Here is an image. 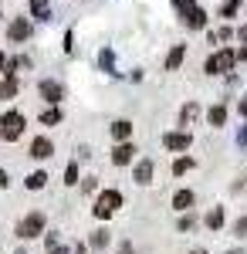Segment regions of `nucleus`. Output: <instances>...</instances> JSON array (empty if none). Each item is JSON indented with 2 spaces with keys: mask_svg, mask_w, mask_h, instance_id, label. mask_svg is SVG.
<instances>
[{
  "mask_svg": "<svg viewBox=\"0 0 247 254\" xmlns=\"http://www.w3.org/2000/svg\"><path fill=\"white\" fill-rule=\"evenodd\" d=\"M207 122L213 126V129H220V126L227 122V109H224L220 102H217V105H210V112H207Z\"/></svg>",
  "mask_w": 247,
  "mask_h": 254,
  "instance_id": "6ab92c4d",
  "label": "nucleus"
},
{
  "mask_svg": "<svg viewBox=\"0 0 247 254\" xmlns=\"http://www.w3.org/2000/svg\"><path fill=\"white\" fill-rule=\"evenodd\" d=\"M81 190H85V193H98V180L95 176H85V180H81Z\"/></svg>",
  "mask_w": 247,
  "mask_h": 254,
  "instance_id": "cd10ccee",
  "label": "nucleus"
},
{
  "mask_svg": "<svg viewBox=\"0 0 247 254\" xmlns=\"http://www.w3.org/2000/svg\"><path fill=\"white\" fill-rule=\"evenodd\" d=\"M237 61H247V44L241 48V51H237Z\"/></svg>",
  "mask_w": 247,
  "mask_h": 254,
  "instance_id": "58836bf2",
  "label": "nucleus"
},
{
  "mask_svg": "<svg viewBox=\"0 0 247 254\" xmlns=\"http://www.w3.org/2000/svg\"><path fill=\"white\" fill-rule=\"evenodd\" d=\"M48 180H51L48 170H34L31 176H24V187H27V190H44V187H48Z\"/></svg>",
  "mask_w": 247,
  "mask_h": 254,
  "instance_id": "dca6fc26",
  "label": "nucleus"
},
{
  "mask_svg": "<svg viewBox=\"0 0 247 254\" xmlns=\"http://www.w3.org/2000/svg\"><path fill=\"white\" fill-rule=\"evenodd\" d=\"M237 146H247V126H241V132H237Z\"/></svg>",
  "mask_w": 247,
  "mask_h": 254,
  "instance_id": "72a5a7b5",
  "label": "nucleus"
},
{
  "mask_svg": "<svg viewBox=\"0 0 247 254\" xmlns=\"http://www.w3.org/2000/svg\"><path fill=\"white\" fill-rule=\"evenodd\" d=\"M75 153H78V159H88V156H92V149H88V146H78Z\"/></svg>",
  "mask_w": 247,
  "mask_h": 254,
  "instance_id": "f704fd0d",
  "label": "nucleus"
},
{
  "mask_svg": "<svg viewBox=\"0 0 247 254\" xmlns=\"http://www.w3.org/2000/svg\"><path fill=\"white\" fill-rule=\"evenodd\" d=\"M176 227H180V231H183V234H186V231H193V227H196V217H193L190 210H186V214L180 217V224H176Z\"/></svg>",
  "mask_w": 247,
  "mask_h": 254,
  "instance_id": "a878e982",
  "label": "nucleus"
},
{
  "mask_svg": "<svg viewBox=\"0 0 247 254\" xmlns=\"http://www.w3.org/2000/svg\"><path fill=\"white\" fill-rule=\"evenodd\" d=\"M38 92H41V98H44L48 105H58V102L64 98V88H61L58 81H51V78H44V81H41V85H38Z\"/></svg>",
  "mask_w": 247,
  "mask_h": 254,
  "instance_id": "1a4fd4ad",
  "label": "nucleus"
},
{
  "mask_svg": "<svg viewBox=\"0 0 247 254\" xmlns=\"http://www.w3.org/2000/svg\"><path fill=\"white\" fill-rule=\"evenodd\" d=\"M227 254H244V251H227Z\"/></svg>",
  "mask_w": 247,
  "mask_h": 254,
  "instance_id": "79ce46f5",
  "label": "nucleus"
},
{
  "mask_svg": "<svg viewBox=\"0 0 247 254\" xmlns=\"http://www.w3.org/2000/svg\"><path fill=\"white\" fill-rule=\"evenodd\" d=\"M119 207H122V193H119L115 187H105V190H98V193H95V207H92V214H95V220H109Z\"/></svg>",
  "mask_w": 247,
  "mask_h": 254,
  "instance_id": "f03ea898",
  "label": "nucleus"
},
{
  "mask_svg": "<svg viewBox=\"0 0 247 254\" xmlns=\"http://www.w3.org/2000/svg\"><path fill=\"white\" fill-rule=\"evenodd\" d=\"M61 122V109L58 105H48L44 112H41V126H58Z\"/></svg>",
  "mask_w": 247,
  "mask_h": 254,
  "instance_id": "b1692460",
  "label": "nucleus"
},
{
  "mask_svg": "<svg viewBox=\"0 0 247 254\" xmlns=\"http://www.w3.org/2000/svg\"><path fill=\"white\" fill-rule=\"evenodd\" d=\"M234 234H237V237H247V214L241 217L237 224H234Z\"/></svg>",
  "mask_w": 247,
  "mask_h": 254,
  "instance_id": "c85d7f7f",
  "label": "nucleus"
},
{
  "mask_svg": "<svg viewBox=\"0 0 247 254\" xmlns=\"http://www.w3.org/2000/svg\"><path fill=\"white\" fill-rule=\"evenodd\" d=\"M31 17L51 20V0H31Z\"/></svg>",
  "mask_w": 247,
  "mask_h": 254,
  "instance_id": "aec40b11",
  "label": "nucleus"
},
{
  "mask_svg": "<svg viewBox=\"0 0 247 254\" xmlns=\"http://www.w3.org/2000/svg\"><path fill=\"white\" fill-rule=\"evenodd\" d=\"M7 38H10V41H27V38H31V24H27L24 17H14V20H10V27H7Z\"/></svg>",
  "mask_w": 247,
  "mask_h": 254,
  "instance_id": "ddd939ff",
  "label": "nucleus"
},
{
  "mask_svg": "<svg viewBox=\"0 0 247 254\" xmlns=\"http://www.w3.org/2000/svg\"><path fill=\"white\" fill-rule=\"evenodd\" d=\"M7 183H10V176H7V170H0V190H7Z\"/></svg>",
  "mask_w": 247,
  "mask_h": 254,
  "instance_id": "e433bc0d",
  "label": "nucleus"
},
{
  "mask_svg": "<svg viewBox=\"0 0 247 254\" xmlns=\"http://www.w3.org/2000/svg\"><path fill=\"white\" fill-rule=\"evenodd\" d=\"M119 254H135V248H132V244H129V241H125V244L119 248Z\"/></svg>",
  "mask_w": 247,
  "mask_h": 254,
  "instance_id": "4c0bfd02",
  "label": "nucleus"
},
{
  "mask_svg": "<svg viewBox=\"0 0 247 254\" xmlns=\"http://www.w3.org/2000/svg\"><path fill=\"white\" fill-rule=\"evenodd\" d=\"M64 51H68V55H75V34H71V31L64 34Z\"/></svg>",
  "mask_w": 247,
  "mask_h": 254,
  "instance_id": "7c9ffc66",
  "label": "nucleus"
},
{
  "mask_svg": "<svg viewBox=\"0 0 247 254\" xmlns=\"http://www.w3.org/2000/svg\"><path fill=\"white\" fill-rule=\"evenodd\" d=\"M17 254H27V251H24V248H20V251H17Z\"/></svg>",
  "mask_w": 247,
  "mask_h": 254,
  "instance_id": "37998d69",
  "label": "nucleus"
},
{
  "mask_svg": "<svg viewBox=\"0 0 247 254\" xmlns=\"http://www.w3.org/2000/svg\"><path fill=\"white\" fill-rule=\"evenodd\" d=\"M193 170V156H176V163H173V176H183Z\"/></svg>",
  "mask_w": 247,
  "mask_h": 254,
  "instance_id": "393cba45",
  "label": "nucleus"
},
{
  "mask_svg": "<svg viewBox=\"0 0 247 254\" xmlns=\"http://www.w3.org/2000/svg\"><path fill=\"white\" fill-rule=\"evenodd\" d=\"M3 68H7V58H3V51H0V71H3Z\"/></svg>",
  "mask_w": 247,
  "mask_h": 254,
  "instance_id": "ea45409f",
  "label": "nucleus"
},
{
  "mask_svg": "<svg viewBox=\"0 0 247 254\" xmlns=\"http://www.w3.org/2000/svg\"><path fill=\"white\" fill-rule=\"evenodd\" d=\"M109 136L115 142H125V139H132V122L129 119H115L112 126H109Z\"/></svg>",
  "mask_w": 247,
  "mask_h": 254,
  "instance_id": "9b49d317",
  "label": "nucleus"
},
{
  "mask_svg": "<svg viewBox=\"0 0 247 254\" xmlns=\"http://www.w3.org/2000/svg\"><path fill=\"white\" fill-rule=\"evenodd\" d=\"M98 64H102V71L119 75V71H115V51H112V48H102V51H98Z\"/></svg>",
  "mask_w": 247,
  "mask_h": 254,
  "instance_id": "412c9836",
  "label": "nucleus"
},
{
  "mask_svg": "<svg viewBox=\"0 0 247 254\" xmlns=\"http://www.w3.org/2000/svg\"><path fill=\"white\" fill-rule=\"evenodd\" d=\"M163 146L170 149V153H186L193 146V136L186 129H176V132H163Z\"/></svg>",
  "mask_w": 247,
  "mask_h": 254,
  "instance_id": "39448f33",
  "label": "nucleus"
},
{
  "mask_svg": "<svg viewBox=\"0 0 247 254\" xmlns=\"http://www.w3.org/2000/svg\"><path fill=\"white\" fill-rule=\"evenodd\" d=\"M135 153H139V149H135L132 139H125V142H115V146H112V163H115V166H129V163L135 159Z\"/></svg>",
  "mask_w": 247,
  "mask_h": 254,
  "instance_id": "0eeeda50",
  "label": "nucleus"
},
{
  "mask_svg": "<svg viewBox=\"0 0 247 254\" xmlns=\"http://www.w3.org/2000/svg\"><path fill=\"white\" fill-rule=\"evenodd\" d=\"M17 88H20L17 75H3L0 78V102H10V98L17 95Z\"/></svg>",
  "mask_w": 247,
  "mask_h": 254,
  "instance_id": "2eb2a0df",
  "label": "nucleus"
},
{
  "mask_svg": "<svg viewBox=\"0 0 247 254\" xmlns=\"http://www.w3.org/2000/svg\"><path fill=\"white\" fill-rule=\"evenodd\" d=\"M234 38V31H230V27H220V31H217V41H230Z\"/></svg>",
  "mask_w": 247,
  "mask_h": 254,
  "instance_id": "2f4dec72",
  "label": "nucleus"
},
{
  "mask_svg": "<svg viewBox=\"0 0 247 254\" xmlns=\"http://www.w3.org/2000/svg\"><path fill=\"white\" fill-rule=\"evenodd\" d=\"M193 254H207V251H203V248H196V251H193Z\"/></svg>",
  "mask_w": 247,
  "mask_h": 254,
  "instance_id": "a19ab883",
  "label": "nucleus"
},
{
  "mask_svg": "<svg viewBox=\"0 0 247 254\" xmlns=\"http://www.w3.org/2000/svg\"><path fill=\"white\" fill-rule=\"evenodd\" d=\"M24 126H27L24 112H17V109L3 112V116H0V139H3V142H17V139L24 136Z\"/></svg>",
  "mask_w": 247,
  "mask_h": 254,
  "instance_id": "7ed1b4c3",
  "label": "nucleus"
},
{
  "mask_svg": "<svg viewBox=\"0 0 247 254\" xmlns=\"http://www.w3.org/2000/svg\"><path fill=\"white\" fill-rule=\"evenodd\" d=\"M203 224H207L210 231H220V227H224V207H213V210L203 217Z\"/></svg>",
  "mask_w": 247,
  "mask_h": 254,
  "instance_id": "5701e85b",
  "label": "nucleus"
},
{
  "mask_svg": "<svg viewBox=\"0 0 247 254\" xmlns=\"http://www.w3.org/2000/svg\"><path fill=\"white\" fill-rule=\"evenodd\" d=\"M109 244H112V231H109V227H98V231L88 234V248H92V251H105Z\"/></svg>",
  "mask_w": 247,
  "mask_h": 254,
  "instance_id": "f8f14e48",
  "label": "nucleus"
},
{
  "mask_svg": "<svg viewBox=\"0 0 247 254\" xmlns=\"http://www.w3.org/2000/svg\"><path fill=\"white\" fill-rule=\"evenodd\" d=\"M241 3H244V0H227V3H224V10H220V17H234V14L241 10Z\"/></svg>",
  "mask_w": 247,
  "mask_h": 254,
  "instance_id": "bb28decb",
  "label": "nucleus"
},
{
  "mask_svg": "<svg viewBox=\"0 0 247 254\" xmlns=\"http://www.w3.org/2000/svg\"><path fill=\"white\" fill-rule=\"evenodd\" d=\"M186 58V44H173V51L166 55V71H176Z\"/></svg>",
  "mask_w": 247,
  "mask_h": 254,
  "instance_id": "f3484780",
  "label": "nucleus"
},
{
  "mask_svg": "<svg viewBox=\"0 0 247 254\" xmlns=\"http://www.w3.org/2000/svg\"><path fill=\"white\" fill-rule=\"evenodd\" d=\"M234 64H237V51H234V48H220L217 55L207 58L203 68H207V75H224V71H230Z\"/></svg>",
  "mask_w": 247,
  "mask_h": 254,
  "instance_id": "20e7f679",
  "label": "nucleus"
},
{
  "mask_svg": "<svg viewBox=\"0 0 247 254\" xmlns=\"http://www.w3.org/2000/svg\"><path fill=\"white\" fill-rule=\"evenodd\" d=\"M27 156L38 159V163L51 159V156H55V142H51V136H34V139H31V149H27Z\"/></svg>",
  "mask_w": 247,
  "mask_h": 254,
  "instance_id": "423d86ee",
  "label": "nucleus"
},
{
  "mask_svg": "<svg viewBox=\"0 0 247 254\" xmlns=\"http://www.w3.org/2000/svg\"><path fill=\"white\" fill-rule=\"evenodd\" d=\"M196 116H200V105H196V102H186V105L180 109V126H183V129H186V126H193V122H196Z\"/></svg>",
  "mask_w": 247,
  "mask_h": 254,
  "instance_id": "a211bd4d",
  "label": "nucleus"
},
{
  "mask_svg": "<svg viewBox=\"0 0 247 254\" xmlns=\"http://www.w3.org/2000/svg\"><path fill=\"white\" fill-rule=\"evenodd\" d=\"M78 163H81V159L75 156L68 166H64V187H78V180H81V173H78Z\"/></svg>",
  "mask_w": 247,
  "mask_h": 254,
  "instance_id": "4be33fe9",
  "label": "nucleus"
},
{
  "mask_svg": "<svg viewBox=\"0 0 247 254\" xmlns=\"http://www.w3.org/2000/svg\"><path fill=\"white\" fill-rule=\"evenodd\" d=\"M183 24H186L190 31H203V27H207V10H200V7L183 10Z\"/></svg>",
  "mask_w": 247,
  "mask_h": 254,
  "instance_id": "9d476101",
  "label": "nucleus"
},
{
  "mask_svg": "<svg viewBox=\"0 0 247 254\" xmlns=\"http://www.w3.org/2000/svg\"><path fill=\"white\" fill-rule=\"evenodd\" d=\"M237 112H241V116H244V119H247V95H244V98H241V102H237Z\"/></svg>",
  "mask_w": 247,
  "mask_h": 254,
  "instance_id": "c9c22d12",
  "label": "nucleus"
},
{
  "mask_svg": "<svg viewBox=\"0 0 247 254\" xmlns=\"http://www.w3.org/2000/svg\"><path fill=\"white\" fill-rule=\"evenodd\" d=\"M75 254H88V241H75V248H71Z\"/></svg>",
  "mask_w": 247,
  "mask_h": 254,
  "instance_id": "473e14b6",
  "label": "nucleus"
},
{
  "mask_svg": "<svg viewBox=\"0 0 247 254\" xmlns=\"http://www.w3.org/2000/svg\"><path fill=\"white\" fill-rule=\"evenodd\" d=\"M14 234H17L20 241L44 237V234H48V214H44V210H31V214H24L17 220V227H14Z\"/></svg>",
  "mask_w": 247,
  "mask_h": 254,
  "instance_id": "f257e3e1",
  "label": "nucleus"
},
{
  "mask_svg": "<svg viewBox=\"0 0 247 254\" xmlns=\"http://www.w3.org/2000/svg\"><path fill=\"white\" fill-rule=\"evenodd\" d=\"M193 203H196V193L193 190H176L173 193V210H180V214H186Z\"/></svg>",
  "mask_w": 247,
  "mask_h": 254,
  "instance_id": "4468645a",
  "label": "nucleus"
},
{
  "mask_svg": "<svg viewBox=\"0 0 247 254\" xmlns=\"http://www.w3.org/2000/svg\"><path fill=\"white\" fill-rule=\"evenodd\" d=\"M152 173H156V163H152V159H139L135 170H132V183H135V187H149Z\"/></svg>",
  "mask_w": 247,
  "mask_h": 254,
  "instance_id": "6e6552de",
  "label": "nucleus"
},
{
  "mask_svg": "<svg viewBox=\"0 0 247 254\" xmlns=\"http://www.w3.org/2000/svg\"><path fill=\"white\" fill-rule=\"evenodd\" d=\"M173 3H176V10H180V14H183V10H190V7H196V0H173Z\"/></svg>",
  "mask_w": 247,
  "mask_h": 254,
  "instance_id": "c756f323",
  "label": "nucleus"
}]
</instances>
